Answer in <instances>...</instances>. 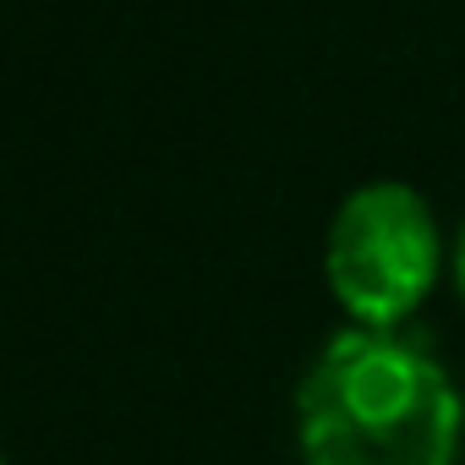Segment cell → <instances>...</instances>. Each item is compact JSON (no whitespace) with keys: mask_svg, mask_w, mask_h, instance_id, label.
Masks as SVG:
<instances>
[{"mask_svg":"<svg viewBox=\"0 0 465 465\" xmlns=\"http://www.w3.org/2000/svg\"><path fill=\"white\" fill-rule=\"evenodd\" d=\"M454 285L465 296V230H460V242H454Z\"/></svg>","mask_w":465,"mask_h":465,"instance_id":"3957f363","label":"cell"},{"mask_svg":"<svg viewBox=\"0 0 465 465\" xmlns=\"http://www.w3.org/2000/svg\"><path fill=\"white\" fill-rule=\"evenodd\" d=\"M323 274L334 302L361 329H405L438 280V219L405 181L356 186L323 242Z\"/></svg>","mask_w":465,"mask_h":465,"instance_id":"7a4b0ae2","label":"cell"},{"mask_svg":"<svg viewBox=\"0 0 465 465\" xmlns=\"http://www.w3.org/2000/svg\"><path fill=\"white\" fill-rule=\"evenodd\" d=\"M465 400L427 340L405 329H340L296 389L307 465H454Z\"/></svg>","mask_w":465,"mask_h":465,"instance_id":"6da1fadb","label":"cell"}]
</instances>
